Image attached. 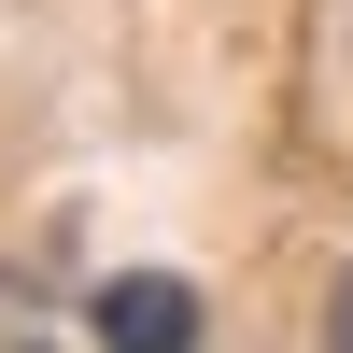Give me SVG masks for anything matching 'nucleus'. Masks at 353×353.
Instances as JSON below:
<instances>
[{
    "label": "nucleus",
    "mask_w": 353,
    "mask_h": 353,
    "mask_svg": "<svg viewBox=\"0 0 353 353\" xmlns=\"http://www.w3.org/2000/svg\"><path fill=\"white\" fill-rule=\"evenodd\" d=\"M85 339H99V353H198V297L170 269H128V283L85 297Z\"/></svg>",
    "instance_id": "f257e3e1"
},
{
    "label": "nucleus",
    "mask_w": 353,
    "mask_h": 353,
    "mask_svg": "<svg viewBox=\"0 0 353 353\" xmlns=\"http://www.w3.org/2000/svg\"><path fill=\"white\" fill-rule=\"evenodd\" d=\"M0 353H99V339H71V325H43L28 297H0Z\"/></svg>",
    "instance_id": "f03ea898"
},
{
    "label": "nucleus",
    "mask_w": 353,
    "mask_h": 353,
    "mask_svg": "<svg viewBox=\"0 0 353 353\" xmlns=\"http://www.w3.org/2000/svg\"><path fill=\"white\" fill-rule=\"evenodd\" d=\"M325 353H353V269H339V297H325Z\"/></svg>",
    "instance_id": "7ed1b4c3"
}]
</instances>
